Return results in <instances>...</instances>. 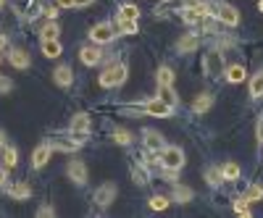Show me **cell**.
I'll return each instance as SVG.
<instances>
[{"instance_id": "cell-1", "label": "cell", "mask_w": 263, "mask_h": 218, "mask_svg": "<svg viewBox=\"0 0 263 218\" xmlns=\"http://www.w3.org/2000/svg\"><path fill=\"white\" fill-rule=\"evenodd\" d=\"M126 74H129L126 63H111V66L100 74V87H119V84L126 82Z\"/></svg>"}, {"instance_id": "cell-2", "label": "cell", "mask_w": 263, "mask_h": 218, "mask_svg": "<svg viewBox=\"0 0 263 218\" xmlns=\"http://www.w3.org/2000/svg\"><path fill=\"white\" fill-rule=\"evenodd\" d=\"M90 129H92V121L87 113H77L69 124V134L77 140V142H84V137H90Z\"/></svg>"}, {"instance_id": "cell-3", "label": "cell", "mask_w": 263, "mask_h": 218, "mask_svg": "<svg viewBox=\"0 0 263 218\" xmlns=\"http://www.w3.org/2000/svg\"><path fill=\"white\" fill-rule=\"evenodd\" d=\"M161 166L166 171H179L184 166V152L179 147H163L161 150Z\"/></svg>"}, {"instance_id": "cell-4", "label": "cell", "mask_w": 263, "mask_h": 218, "mask_svg": "<svg viewBox=\"0 0 263 218\" xmlns=\"http://www.w3.org/2000/svg\"><path fill=\"white\" fill-rule=\"evenodd\" d=\"M145 113H147V116H156V118H168V116L174 113V105L163 103L161 97H153V100L145 103Z\"/></svg>"}, {"instance_id": "cell-5", "label": "cell", "mask_w": 263, "mask_h": 218, "mask_svg": "<svg viewBox=\"0 0 263 218\" xmlns=\"http://www.w3.org/2000/svg\"><path fill=\"white\" fill-rule=\"evenodd\" d=\"M90 39L98 42V45H105V42L114 39V27L108 24V21H100V24H95V27L90 29Z\"/></svg>"}, {"instance_id": "cell-6", "label": "cell", "mask_w": 263, "mask_h": 218, "mask_svg": "<svg viewBox=\"0 0 263 218\" xmlns=\"http://www.w3.org/2000/svg\"><path fill=\"white\" fill-rule=\"evenodd\" d=\"M216 18L224 21L227 27H237V24H239L237 8H232V6H227V3H218V6H216Z\"/></svg>"}, {"instance_id": "cell-7", "label": "cell", "mask_w": 263, "mask_h": 218, "mask_svg": "<svg viewBox=\"0 0 263 218\" xmlns=\"http://www.w3.org/2000/svg\"><path fill=\"white\" fill-rule=\"evenodd\" d=\"M50 155H53L50 142L37 145V147H34V152H32V166H34V168H42V166H45V163L50 161Z\"/></svg>"}, {"instance_id": "cell-8", "label": "cell", "mask_w": 263, "mask_h": 218, "mask_svg": "<svg viewBox=\"0 0 263 218\" xmlns=\"http://www.w3.org/2000/svg\"><path fill=\"white\" fill-rule=\"evenodd\" d=\"M114 200H116V184H111V182L103 184V187L95 192V203H98L100 208H108Z\"/></svg>"}, {"instance_id": "cell-9", "label": "cell", "mask_w": 263, "mask_h": 218, "mask_svg": "<svg viewBox=\"0 0 263 218\" xmlns=\"http://www.w3.org/2000/svg\"><path fill=\"white\" fill-rule=\"evenodd\" d=\"M203 66H205V74L208 76H218V74H221V53L211 50L205 55V61H203Z\"/></svg>"}, {"instance_id": "cell-10", "label": "cell", "mask_w": 263, "mask_h": 218, "mask_svg": "<svg viewBox=\"0 0 263 218\" xmlns=\"http://www.w3.org/2000/svg\"><path fill=\"white\" fill-rule=\"evenodd\" d=\"M6 192H8V197H13V200H27L32 194V187L27 182H11L6 187Z\"/></svg>"}, {"instance_id": "cell-11", "label": "cell", "mask_w": 263, "mask_h": 218, "mask_svg": "<svg viewBox=\"0 0 263 218\" xmlns=\"http://www.w3.org/2000/svg\"><path fill=\"white\" fill-rule=\"evenodd\" d=\"M66 173H69V179H71L74 184H84V182H87V166H84L82 161H71L69 168H66Z\"/></svg>"}, {"instance_id": "cell-12", "label": "cell", "mask_w": 263, "mask_h": 218, "mask_svg": "<svg viewBox=\"0 0 263 218\" xmlns=\"http://www.w3.org/2000/svg\"><path fill=\"white\" fill-rule=\"evenodd\" d=\"M79 61L84 63V66H98V63L103 61V53L98 48H82L79 50Z\"/></svg>"}, {"instance_id": "cell-13", "label": "cell", "mask_w": 263, "mask_h": 218, "mask_svg": "<svg viewBox=\"0 0 263 218\" xmlns=\"http://www.w3.org/2000/svg\"><path fill=\"white\" fill-rule=\"evenodd\" d=\"M53 79H55L58 87H71V82H74V71H71V66H58V69L53 71Z\"/></svg>"}, {"instance_id": "cell-14", "label": "cell", "mask_w": 263, "mask_h": 218, "mask_svg": "<svg viewBox=\"0 0 263 218\" xmlns=\"http://www.w3.org/2000/svg\"><path fill=\"white\" fill-rule=\"evenodd\" d=\"M40 48H42V55H45V58H58V55L63 53V48H61L58 39H42Z\"/></svg>"}, {"instance_id": "cell-15", "label": "cell", "mask_w": 263, "mask_h": 218, "mask_svg": "<svg viewBox=\"0 0 263 218\" xmlns=\"http://www.w3.org/2000/svg\"><path fill=\"white\" fill-rule=\"evenodd\" d=\"M79 145L82 142H77L74 137L71 140H50V147L53 150H61V152H74V150H79Z\"/></svg>"}, {"instance_id": "cell-16", "label": "cell", "mask_w": 263, "mask_h": 218, "mask_svg": "<svg viewBox=\"0 0 263 218\" xmlns=\"http://www.w3.org/2000/svg\"><path fill=\"white\" fill-rule=\"evenodd\" d=\"M211 105H213V97H211L208 92H203V95H197V97L192 100V111H195V113H205Z\"/></svg>"}, {"instance_id": "cell-17", "label": "cell", "mask_w": 263, "mask_h": 218, "mask_svg": "<svg viewBox=\"0 0 263 218\" xmlns=\"http://www.w3.org/2000/svg\"><path fill=\"white\" fill-rule=\"evenodd\" d=\"M8 61L13 63L16 69H29V55H27L24 50H18V48H16V50H11Z\"/></svg>"}, {"instance_id": "cell-18", "label": "cell", "mask_w": 263, "mask_h": 218, "mask_svg": "<svg viewBox=\"0 0 263 218\" xmlns=\"http://www.w3.org/2000/svg\"><path fill=\"white\" fill-rule=\"evenodd\" d=\"M145 147L147 150H163L166 145H163V137L158 132H150V129H147V132H145Z\"/></svg>"}, {"instance_id": "cell-19", "label": "cell", "mask_w": 263, "mask_h": 218, "mask_svg": "<svg viewBox=\"0 0 263 218\" xmlns=\"http://www.w3.org/2000/svg\"><path fill=\"white\" fill-rule=\"evenodd\" d=\"M158 97H161L163 103H168V105L177 108V92H174L171 84H158Z\"/></svg>"}, {"instance_id": "cell-20", "label": "cell", "mask_w": 263, "mask_h": 218, "mask_svg": "<svg viewBox=\"0 0 263 218\" xmlns=\"http://www.w3.org/2000/svg\"><path fill=\"white\" fill-rule=\"evenodd\" d=\"M195 48H197V37H195V34H184V37L177 42V50H179V53H195Z\"/></svg>"}, {"instance_id": "cell-21", "label": "cell", "mask_w": 263, "mask_h": 218, "mask_svg": "<svg viewBox=\"0 0 263 218\" xmlns=\"http://www.w3.org/2000/svg\"><path fill=\"white\" fill-rule=\"evenodd\" d=\"M242 79H245V66H239V63H234V66H229V69H227V82L239 84Z\"/></svg>"}, {"instance_id": "cell-22", "label": "cell", "mask_w": 263, "mask_h": 218, "mask_svg": "<svg viewBox=\"0 0 263 218\" xmlns=\"http://www.w3.org/2000/svg\"><path fill=\"white\" fill-rule=\"evenodd\" d=\"M250 95L253 97H263V69L250 79Z\"/></svg>"}, {"instance_id": "cell-23", "label": "cell", "mask_w": 263, "mask_h": 218, "mask_svg": "<svg viewBox=\"0 0 263 218\" xmlns=\"http://www.w3.org/2000/svg\"><path fill=\"white\" fill-rule=\"evenodd\" d=\"M192 200V189L182 187V184H174V203H190Z\"/></svg>"}, {"instance_id": "cell-24", "label": "cell", "mask_w": 263, "mask_h": 218, "mask_svg": "<svg viewBox=\"0 0 263 218\" xmlns=\"http://www.w3.org/2000/svg\"><path fill=\"white\" fill-rule=\"evenodd\" d=\"M168 197H166V194H153V197L147 200V205H150V210H166L168 208Z\"/></svg>"}, {"instance_id": "cell-25", "label": "cell", "mask_w": 263, "mask_h": 218, "mask_svg": "<svg viewBox=\"0 0 263 218\" xmlns=\"http://www.w3.org/2000/svg\"><path fill=\"white\" fill-rule=\"evenodd\" d=\"M16 161H18V152L13 150V147H8V145H3V166L11 171L13 166H16Z\"/></svg>"}, {"instance_id": "cell-26", "label": "cell", "mask_w": 263, "mask_h": 218, "mask_svg": "<svg viewBox=\"0 0 263 218\" xmlns=\"http://www.w3.org/2000/svg\"><path fill=\"white\" fill-rule=\"evenodd\" d=\"M221 176H224V179H229V182H234V179H239V166L229 161V163H227V166L221 168Z\"/></svg>"}, {"instance_id": "cell-27", "label": "cell", "mask_w": 263, "mask_h": 218, "mask_svg": "<svg viewBox=\"0 0 263 218\" xmlns=\"http://www.w3.org/2000/svg\"><path fill=\"white\" fill-rule=\"evenodd\" d=\"M137 16H140V11H137V6H132V3L121 6V11H119V18H132V21H137Z\"/></svg>"}, {"instance_id": "cell-28", "label": "cell", "mask_w": 263, "mask_h": 218, "mask_svg": "<svg viewBox=\"0 0 263 218\" xmlns=\"http://www.w3.org/2000/svg\"><path fill=\"white\" fill-rule=\"evenodd\" d=\"M42 39H58V24L55 21H48V24L42 27Z\"/></svg>"}, {"instance_id": "cell-29", "label": "cell", "mask_w": 263, "mask_h": 218, "mask_svg": "<svg viewBox=\"0 0 263 218\" xmlns=\"http://www.w3.org/2000/svg\"><path fill=\"white\" fill-rule=\"evenodd\" d=\"M119 29L124 34H137V21H132V18H119Z\"/></svg>"}, {"instance_id": "cell-30", "label": "cell", "mask_w": 263, "mask_h": 218, "mask_svg": "<svg viewBox=\"0 0 263 218\" xmlns=\"http://www.w3.org/2000/svg\"><path fill=\"white\" fill-rule=\"evenodd\" d=\"M158 84H171L174 87V71L168 66H161L158 69Z\"/></svg>"}, {"instance_id": "cell-31", "label": "cell", "mask_w": 263, "mask_h": 218, "mask_svg": "<svg viewBox=\"0 0 263 218\" xmlns=\"http://www.w3.org/2000/svg\"><path fill=\"white\" fill-rule=\"evenodd\" d=\"M116 145H129L132 142V134L129 132H124V129H119V132H114V137H111Z\"/></svg>"}, {"instance_id": "cell-32", "label": "cell", "mask_w": 263, "mask_h": 218, "mask_svg": "<svg viewBox=\"0 0 263 218\" xmlns=\"http://www.w3.org/2000/svg\"><path fill=\"white\" fill-rule=\"evenodd\" d=\"M132 176H135V182H137V184H147V171H145V168H140V166L132 168Z\"/></svg>"}, {"instance_id": "cell-33", "label": "cell", "mask_w": 263, "mask_h": 218, "mask_svg": "<svg viewBox=\"0 0 263 218\" xmlns=\"http://www.w3.org/2000/svg\"><path fill=\"white\" fill-rule=\"evenodd\" d=\"M245 197H248V203H250V200H260V197H263V187H260V184H253V187L248 189Z\"/></svg>"}, {"instance_id": "cell-34", "label": "cell", "mask_w": 263, "mask_h": 218, "mask_svg": "<svg viewBox=\"0 0 263 218\" xmlns=\"http://www.w3.org/2000/svg\"><path fill=\"white\" fill-rule=\"evenodd\" d=\"M205 179H208V184H218L224 176H221V171H216V168H208L205 171Z\"/></svg>"}, {"instance_id": "cell-35", "label": "cell", "mask_w": 263, "mask_h": 218, "mask_svg": "<svg viewBox=\"0 0 263 218\" xmlns=\"http://www.w3.org/2000/svg\"><path fill=\"white\" fill-rule=\"evenodd\" d=\"M234 210H237L239 215H250V210H248V197L237 200V203H234Z\"/></svg>"}, {"instance_id": "cell-36", "label": "cell", "mask_w": 263, "mask_h": 218, "mask_svg": "<svg viewBox=\"0 0 263 218\" xmlns=\"http://www.w3.org/2000/svg\"><path fill=\"white\" fill-rule=\"evenodd\" d=\"M11 90H13V82H11L8 76H3V74H0V92L6 95V92H11Z\"/></svg>"}, {"instance_id": "cell-37", "label": "cell", "mask_w": 263, "mask_h": 218, "mask_svg": "<svg viewBox=\"0 0 263 218\" xmlns=\"http://www.w3.org/2000/svg\"><path fill=\"white\" fill-rule=\"evenodd\" d=\"M42 13H45L48 21H53V18L58 16V8H55V6H45V8H42Z\"/></svg>"}, {"instance_id": "cell-38", "label": "cell", "mask_w": 263, "mask_h": 218, "mask_svg": "<svg viewBox=\"0 0 263 218\" xmlns=\"http://www.w3.org/2000/svg\"><path fill=\"white\" fill-rule=\"evenodd\" d=\"M255 137H258V142H263V116L258 118V126H255Z\"/></svg>"}, {"instance_id": "cell-39", "label": "cell", "mask_w": 263, "mask_h": 218, "mask_svg": "<svg viewBox=\"0 0 263 218\" xmlns=\"http://www.w3.org/2000/svg\"><path fill=\"white\" fill-rule=\"evenodd\" d=\"M6 182H8V168H6V166H0V187H3Z\"/></svg>"}, {"instance_id": "cell-40", "label": "cell", "mask_w": 263, "mask_h": 218, "mask_svg": "<svg viewBox=\"0 0 263 218\" xmlns=\"http://www.w3.org/2000/svg\"><path fill=\"white\" fill-rule=\"evenodd\" d=\"M58 6H61V8H74L77 0H58Z\"/></svg>"}, {"instance_id": "cell-41", "label": "cell", "mask_w": 263, "mask_h": 218, "mask_svg": "<svg viewBox=\"0 0 263 218\" xmlns=\"http://www.w3.org/2000/svg\"><path fill=\"white\" fill-rule=\"evenodd\" d=\"M53 213H55V210H53L50 205H45V208H40V210H37V215H53Z\"/></svg>"}, {"instance_id": "cell-42", "label": "cell", "mask_w": 263, "mask_h": 218, "mask_svg": "<svg viewBox=\"0 0 263 218\" xmlns=\"http://www.w3.org/2000/svg\"><path fill=\"white\" fill-rule=\"evenodd\" d=\"M6 45H8V37L0 34V50H6Z\"/></svg>"}, {"instance_id": "cell-43", "label": "cell", "mask_w": 263, "mask_h": 218, "mask_svg": "<svg viewBox=\"0 0 263 218\" xmlns=\"http://www.w3.org/2000/svg\"><path fill=\"white\" fill-rule=\"evenodd\" d=\"M92 0H77V8H84V6H90Z\"/></svg>"}, {"instance_id": "cell-44", "label": "cell", "mask_w": 263, "mask_h": 218, "mask_svg": "<svg viewBox=\"0 0 263 218\" xmlns=\"http://www.w3.org/2000/svg\"><path fill=\"white\" fill-rule=\"evenodd\" d=\"M6 145V137H3V132H0V147H3Z\"/></svg>"}, {"instance_id": "cell-45", "label": "cell", "mask_w": 263, "mask_h": 218, "mask_svg": "<svg viewBox=\"0 0 263 218\" xmlns=\"http://www.w3.org/2000/svg\"><path fill=\"white\" fill-rule=\"evenodd\" d=\"M258 8H260V13H263V0H260V3H258Z\"/></svg>"}, {"instance_id": "cell-46", "label": "cell", "mask_w": 263, "mask_h": 218, "mask_svg": "<svg viewBox=\"0 0 263 218\" xmlns=\"http://www.w3.org/2000/svg\"><path fill=\"white\" fill-rule=\"evenodd\" d=\"M3 3H6V0H0V6H3Z\"/></svg>"}]
</instances>
